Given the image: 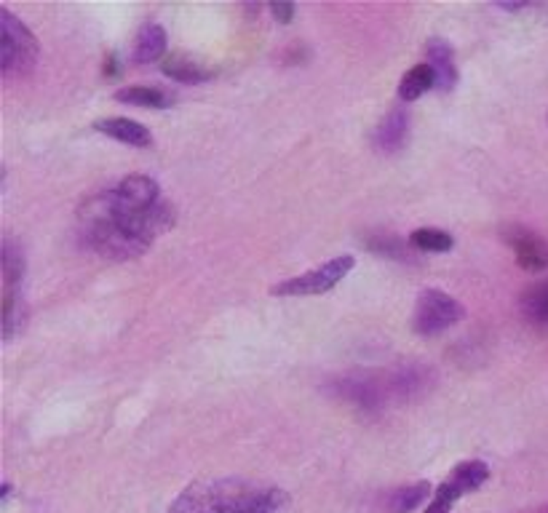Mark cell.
<instances>
[{"instance_id":"cell-1","label":"cell","mask_w":548,"mask_h":513,"mask_svg":"<svg viewBox=\"0 0 548 513\" xmlns=\"http://www.w3.org/2000/svg\"><path fill=\"white\" fill-rule=\"evenodd\" d=\"M177 222L174 206L158 201L151 209H132L115 198L113 190L88 198L78 212L83 243L105 260H137L158 235L171 230Z\"/></svg>"},{"instance_id":"cell-2","label":"cell","mask_w":548,"mask_h":513,"mask_svg":"<svg viewBox=\"0 0 548 513\" xmlns=\"http://www.w3.org/2000/svg\"><path fill=\"white\" fill-rule=\"evenodd\" d=\"M289 503L284 490L254 487L241 479L196 481L169 508V513H284Z\"/></svg>"},{"instance_id":"cell-3","label":"cell","mask_w":548,"mask_h":513,"mask_svg":"<svg viewBox=\"0 0 548 513\" xmlns=\"http://www.w3.org/2000/svg\"><path fill=\"white\" fill-rule=\"evenodd\" d=\"M431 371L417 364L388 369V371H359L340 377L332 390L361 407V409H383L391 401H409L431 385Z\"/></svg>"},{"instance_id":"cell-4","label":"cell","mask_w":548,"mask_h":513,"mask_svg":"<svg viewBox=\"0 0 548 513\" xmlns=\"http://www.w3.org/2000/svg\"><path fill=\"white\" fill-rule=\"evenodd\" d=\"M38 41L35 35L8 11L0 5V73L5 80L24 78L32 73L38 62Z\"/></svg>"},{"instance_id":"cell-5","label":"cell","mask_w":548,"mask_h":513,"mask_svg":"<svg viewBox=\"0 0 548 513\" xmlns=\"http://www.w3.org/2000/svg\"><path fill=\"white\" fill-rule=\"evenodd\" d=\"M353 265H356V260L351 254L334 257V260L324 262L321 268H314L303 276H295V279L276 284L270 294H276V297H314V294L329 292L353 270Z\"/></svg>"},{"instance_id":"cell-6","label":"cell","mask_w":548,"mask_h":513,"mask_svg":"<svg viewBox=\"0 0 548 513\" xmlns=\"http://www.w3.org/2000/svg\"><path fill=\"white\" fill-rule=\"evenodd\" d=\"M463 318V305L442 289H425L417 297L415 307V332L420 334H439L455 326Z\"/></svg>"},{"instance_id":"cell-7","label":"cell","mask_w":548,"mask_h":513,"mask_svg":"<svg viewBox=\"0 0 548 513\" xmlns=\"http://www.w3.org/2000/svg\"><path fill=\"white\" fill-rule=\"evenodd\" d=\"M500 238L508 246H514L519 268H525L530 273H541L548 268V243L538 233H533L522 224H503Z\"/></svg>"},{"instance_id":"cell-8","label":"cell","mask_w":548,"mask_h":513,"mask_svg":"<svg viewBox=\"0 0 548 513\" xmlns=\"http://www.w3.org/2000/svg\"><path fill=\"white\" fill-rule=\"evenodd\" d=\"M113 193L121 204H126L132 209H151L160 201L158 198V193H160L158 182L153 177H145V174H132V177L121 179L118 188H113Z\"/></svg>"},{"instance_id":"cell-9","label":"cell","mask_w":548,"mask_h":513,"mask_svg":"<svg viewBox=\"0 0 548 513\" xmlns=\"http://www.w3.org/2000/svg\"><path fill=\"white\" fill-rule=\"evenodd\" d=\"M425 57H428V65H431L434 73H436V86H439L442 91L455 88V83H458L455 49H452L444 38H431V41L425 43Z\"/></svg>"},{"instance_id":"cell-10","label":"cell","mask_w":548,"mask_h":513,"mask_svg":"<svg viewBox=\"0 0 548 513\" xmlns=\"http://www.w3.org/2000/svg\"><path fill=\"white\" fill-rule=\"evenodd\" d=\"M94 129L99 134H107L123 145L132 147H151L153 145V134L151 129H145L140 121H132V118H99L94 124Z\"/></svg>"},{"instance_id":"cell-11","label":"cell","mask_w":548,"mask_h":513,"mask_svg":"<svg viewBox=\"0 0 548 513\" xmlns=\"http://www.w3.org/2000/svg\"><path fill=\"white\" fill-rule=\"evenodd\" d=\"M406 134H409V113H406V107H393L378 124L372 142L380 152H396L406 142Z\"/></svg>"},{"instance_id":"cell-12","label":"cell","mask_w":548,"mask_h":513,"mask_svg":"<svg viewBox=\"0 0 548 513\" xmlns=\"http://www.w3.org/2000/svg\"><path fill=\"white\" fill-rule=\"evenodd\" d=\"M166 30L156 24V22H148L140 27L137 38H134V49H132V62L134 65H151L158 62L163 54H166Z\"/></svg>"},{"instance_id":"cell-13","label":"cell","mask_w":548,"mask_h":513,"mask_svg":"<svg viewBox=\"0 0 548 513\" xmlns=\"http://www.w3.org/2000/svg\"><path fill=\"white\" fill-rule=\"evenodd\" d=\"M0 265H3V292H19L22 281H24V252L22 246H16L14 238H3V249H0Z\"/></svg>"},{"instance_id":"cell-14","label":"cell","mask_w":548,"mask_h":513,"mask_svg":"<svg viewBox=\"0 0 548 513\" xmlns=\"http://www.w3.org/2000/svg\"><path fill=\"white\" fill-rule=\"evenodd\" d=\"M163 75H169L177 83H204L212 78V70L206 65H201L198 60L187 57V54H171L163 60L160 65Z\"/></svg>"},{"instance_id":"cell-15","label":"cell","mask_w":548,"mask_h":513,"mask_svg":"<svg viewBox=\"0 0 548 513\" xmlns=\"http://www.w3.org/2000/svg\"><path fill=\"white\" fill-rule=\"evenodd\" d=\"M487 479H489L487 463H481V460H466V463L455 465V471H452L450 479H444V481L463 498V495H469V492H476Z\"/></svg>"},{"instance_id":"cell-16","label":"cell","mask_w":548,"mask_h":513,"mask_svg":"<svg viewBox=\"0 0 548 513\" xmlns=\"http://www.w3.org/2000/svg\"><path fill=\"white\" fill-rule=\"evenodd\" d=\"M115 99L123 105H137V107H153V110H163L171 107L174 96L163 88L156 86H126L115 91Z\"/></svg>"},{"instance_id":"cell-17","label":"cell","mask_w":548,"mask_h":513,"mask_svg":"<svg viewBox=\"0 0 548 513\" xmlns=\"http://www.w3.org/2000/svg\"><path fill=\"white\" fill-rule=\"evenodd\" d=\"M434 86H436V73H434V68L425 62V65L412 68L409 73L401 78V83H398V96H401L404 102H415V99H420L423 94H428Z\"/></svg>"},{"instance_id":"cell-18","label":"cell","mask_w":548,"mask_h":513,"mask_svg":"<svg viewBox=\"0 0 548 513\" xmlns=\"http://www.w3.org/2000/svg\"><path fill=\"white\" fill-rule=\"evenodd\" d=\"M431 492H434V490H431L428 481H417V484H409V487H398V490H393L391 495H388L386 506H388V511L391 513H409L415 511V508H420V506L428 500Z\"/></svg>"},{"instance_id":"cell-19","label":"cell","mask_w":548,"mask_h":513,"mask_svg":"<svg viewBox=\"0 0 548 513\" xmlns=\"http://www.w3.org/2000/svg\"><path fill=\"white\" fill-rule=\"evenodd\" d=\"M412 246V243H409ZM398 235L393 233H378L367 238V249L375 252L378 257H388V260H398V262H415V252L409 249Z\"/></svg>"},{"instance_id":"cell-20","label":"cell","mask_w":548,"mask_h":513,"mask_svg":"<svg viewBox=\"0 0 548 513\" xmlns=\"http://www.w3.org/2000/svg\"><path fill=\"white\" fill-rule=\"evenodd\" d=\"M24 299L22 292H3V340L11 343L24 326Z\"/></svg>"},{"instance_id":"cell-21","label":"cell","mask_w":548,"mask_h":513,"mask_svg":"<svg viewBox=\"0 0 548 513\" xmlns=\"http://www.w3.org/2000/svg\"><path fill=\"white\" fill-rule=\"evenodd\" d=\"M409 243L417 252H450L455 246V238L439 227H420L409 235Z\"/></svg>"},{"instance_id":"cell-22","label":"cell","mask_w":548,"mask_h":513,"mask_svg":"<svg viewBox=\"0 0 548 513\" xmlns=\"http://www.w3.org/2000/svg\"><path fill=\"white\" fill-rule=\"evenodd\" d=\"M522 310L527 313V318H533L538 324H548V281H541L525 292Z\"/></svg>"},{"instance_id":"cell-23","label":"cell","mask_w":548,"mask_h":513,"mask_svg":"<svg viewBox=\"0 0 548 513\" xmlns=\"http://www.w3.org/2000/svg\"><path fill=\"white\" fill-rule=\"evenodd\" d=\"M461 500V495L447 484V481H442L439 484V490L434 492V500L428 503V508H425V513H450L452 511V506Z\"/></svg>"},{"instance_id":"cell-24","label":"cell","mask_w":548,"mask_h":513,"mask_svg":"<svg viewBox=\"0 0 548 513\" xmlns=\"http://www.w3.org/2000/svg\"><path fill=\"white\" fill-rule=\"evenodd\" d=\"M295 5L292 3H270V14H273V19L276 22H281V24H289L292 19H295Z\"/></svg>"},{"instance_id":"cell-25","label":"cell","mask_w":548,"mask_h":513,"mask_svg":"<svg viewBox=\"0 0 548 513\" xmlns=\"http://www.w3.org/2000/svg\"><path fill=\"white\" fill-rule=\"evenodd\" d=\"M105 75H118V57L110 54L107 62H105Z\"/></svg>"}]
</instances>
